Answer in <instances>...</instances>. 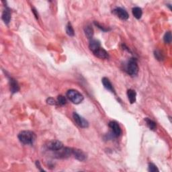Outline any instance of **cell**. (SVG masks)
<instances>
[{
	"mask_svg": "<svg viewBox=\"0 0 172 172\" xmlns=\"http://www.w3.org/2000/svg\"><path fill=\"white\" fill-rule=\"evenodd\" d=\"M18 139L24 145H33L36 140V134L33 131H23L18 134Z\"/></svg>",
	"mask_w": 172,
	"mask_h": 172,
	"instance_id": "obj_1",
	"label": "cell"
},
{
	"mask_svg": "<svg viewBox=\"0 0 172 172\" xmlns=\"http://www.w3.org/2000/svg\"><path fill=\"white\" fill-rule=\"evenodd\" d=\"M67 97L75 104H79L83 100V95L75 90H69L67 92Z\"/></svg>",
	"mask_w": 172,
	"mask_h": 172,
	"instance_id": "obj_2",
	"label": "cell"
},
{
	"mask_svg": "<svg viewBox=\"0 0 172 172\" xmlns=\"http://www.w3.org/2000/svg\"><path fill=\"white\" fill-rule=\"evenodd\" d=\"M126 71L130 75L135 76L139 72V66L136 59L131 58L128 62L126 66Z\"/></svg>",
	"mask_w": 172,
	"mask_h": 172,
	"instance_id": "obj_3",
	"label": "cell"
},
{
	"mask_svg": "<svg viewBox=\"0 0 172 172\" xmlns=\"http://www.w3.org/2000/svg\"><path fill=\"white\" fill-rule=\"evenodd\" d=\"M73 118L74 119L75 123L77 124L79 126L82 128H87L89 126V123L85 119H83V117L80 116L77 113L73 112Z\"/></svg>",
	"mask_w": 172,
	"mask_h": 172,
	"instance_id": "obj_4",
	"label": "cell"
},
{
	"mask_svg": "<svg viewBox=\"0 0 172 172\" xmlns=\"http://www.w3.org/2000/svg\"><path fill=\"white\" fill-rule=\"evenodd\" d=\"M109 127L111 129L112 134L114 137H118L121 134V129L119 123L116 121H111L109 122Z\"/></svg>",
	"mask_w": 172,
	"mask_h": 172,
	"instance_id": "obj_5",
	"label": "cell"
},
{
	"mask_svg": "<svg viewBox=\"0 0 172 172\" xmlns=\"http://www.w3.org/2000/svg\"><path fill=\"white\" fill-rule=\"evenodd\" d=\"M113 13L122 20H126L129 18L128 12L122 8H116V9H114L113 10Z\"/></svg>",
	"mask_w": 172,
	"mask_h": 172,
	"instance_id": "obj_6",
	"label": "cell"
},
{
	"mask_svg": "<svg viewBox=\"0 0 172 172\" xmlns=\"http://www.w3.org/2000/svg\"><path fill=\"white\" fill-rule=\"evenodd\" d=\"M46 147L48 149L52 150V151H58V150L63 148V144L57 140H53V141L48 142Z\"/></svg>",
	"mask_w": 172,
	"mask_h": 172,
	"instance_id": "obj_7",
	"label": "cell"
},
{
	"mask_svg": "<svg viewBox=\"0 0 172 172\" xmlns=\"http://www.w3.org/2000/svg\"><path fill=\"white\" fill-rule=\"evenodd\" d=\"M72 155L74 156L76 159L80 161H85L86 159V155L84 153V152H83L80 149H73Z\"/></svg>",
	"mask_w": 172,
	"mask_h": 172,
	"instance_id": "obj_8",
	"label": "cell"
},
{
	"mask_svg": "<svg viewBox=\"0 0 172 172\" xmlns=\"http://www.w3.org/2000/svg\"><path fill=\"white\" fill-rule=\"evenodd\" d=\"M93 53L98 58L102 59H106L109 57L108 53L107 51L102 47H100L96 51H95Z\"/></svg>",
	"mask_w": 172,
	"mask_h": 172,
	"instance_id": "obj_9",
	"label": "cell"
},
{
	"mask_svg": "<svg viewBox=\"0 0 172 172\" xmlns=\"http://www.w3.org/2000/svg\"><path fill=\"white\" fill-rule=\"evenodd\" d=\"M102 82L106 89L112 93H115V90L114 89V87H113L112 83L110 82V81L109 80V79H108L107 77H104L102 79Z\"/></svg>",
	"mask_w": 172,
	"mask_h": 172,
	"instance_id": "obj_10",
	"label": "cell"
},
{
	"mask_svg": "<svg viewBox=\"0 0 172 172\" xmlns=\"http://www.w3.org/2000/svg\"><path fill=\"white\" fill-rule=\"evenodd\" d=\"M100 47H101V45H100V42L99 40H96V39H92L90 40L89 48L92 53H94L95 51H96Z\"/></svg>",
	"mask_w": 172,
	"mask_h": 172,
	"instance_id": "obj_11",
	"label": "cell"
},
{
	"mask_svg": "<svg viewBox=\"0 0 172 172\" xmlns=\"http://www.w3.org/2000/svg\"><path fill=\"white\" fill-rule=\"evenodd\" d=\"M2 20H3L5 24H8L11 20V11L10 9L6 8V9L3 12L2 14Z\"/></svg>",
	"mask_w": 172,
	"mask_h": 172,
	"instance_id": "obj_12",
	"label": "cell"
},
{
	"mask_svg": "<svg viewBox=\"0 0 172 172\" xmlns=\"http://www.w3.org/2000/svg\"><path fill=\"white\" fill-rule=\"evenodd\" d=\"M9 85H10L11 92L12 93H13V94L18 92L20 90L18 82H16V79H14L13 78L9 79Z\"/></svg>",
	"mask_w": 172,
	"mask_h": 172,
	"instance_id": "obj_13",
	"label": "cell"
},
{
	"mask_svg": "<svg viewBox=\"0 0 172 172\" xmlns=\"http://www.w3.org/2000/svg\"><path fill=\"white\" fill-rule=\"evenodd\" d=\"M127 96L131 104H134L136 102L137 93L133 90H129L127 91Z\"/></svg>",
	"mask_w": 172,
	"mask_h": 172,
	"instance_id": "obj_14",
	"label": "cell"
},
{
	"mask_svg": "<svg viewBox=\"0 0 172 172\" xmlns=\"http://www.w3.org/2000/svg\"><path fill=\"white\" fill-rule=\"evenodd\" d=\"M84 32H85V36H87V38L88 39L92 40L93 38V36H94V29H93L92 27L90 25L86 26L84 28Z\"/></svg>",
	"mask_w": 172,
	"mask_h": 172,
	"instance_id": "obj_15",
	"label": "cell"
},
{
	"mask_svg": "<svg viewBox=\"0 0 172 172\" xmlns=\"http://www.w3.org/2000/svg\"><path fill=\"white\" fill-rule=\"evenodd\" d=\"M132 14H133L135 18L139 20L141 18V16L142 15V11L141 8H139V7H135V8H132Z\"/></svg>",
	"mask_w": 172,
	"mask_h": 172,
	"instance_id": "obj_16",
	"label": "cell"
},
{
	"mask_svg": "<svg viewBox=\"0 0 172 172\" xmlns=\"http://www.w3.org/2000/svg\"><path fill=\"white\" fill-rule=\"evenodd\" d=\"M145 121L147 126H148L150 129L152 130V131H155V130L156 129L157 124L153 120L149 119V118H145Z\"/></svg>",
	"mask_w": 172,
	"mask_h": 172,
	"instance_id": "obj_17",
	"label": "cell"
},
{
	"mask_svg": "<svg viewBox=\"0 0 172 172\" xmlns=\"http://www.w3.org/2000/svg\"><path fill=\"white\" fill-rule=\"evenodd\" d=\"M66 33L70 36H73L75 35L74 30H73V26H71V24L69 22L68 23L67 26H66Z\"/></svg>",
	"mask_w": 172,
	"mask_h": 172,
	"instance_id": "obj_18",
	"label": "cell"
},
{
	"mask_svg": "<svg viewBox=\"0 0 172 172\" xmlns=\"http://www.w3.org/2000/svg\"><path fill=\"white\" fill-rule=\"evenodd\" d=\"M163 40L165 43L169 44L171 42V32H167L163 36Z\"/></svg>",
	"mask_w": 172,
	"mask_h": 172,
	"instance_id": "obj_19",
	"label": "cell"
},
{
	"mask_svg": "<svg viewBox=\"0 0 172 172\" xmlns=\"http://www.w3.org/2000/svg\"><path fill=\"white\" fill-rule=\"evenodd\" d=\"M154 55L155 56V58L157 59V60H159V61H162V60H163V59H164V56H163V55L161 53V51H159L158 50H157V51H155V52H154Z\"/></svg>",
	"mask_w": 172,
	"mask_h": 172,
	"instance_id": "obj_20",
	"label": "cell"
},
{
	"mask_svg": "<svg viewBox=\"0 0 172 172\" xmlns=\"http://www.w3.org/2000/svg\"><path fill=\"white\" fill-rule=\"evenodd\" d=\"M57 103L59 105L63 106L67 103V100H66V98L63 96V95H59L57 98Z\"/></svg>",
	"mask_w": 172,
	"mask_h": 172,
	"instance_id": "obj_21",
	"label": "cell"
},
{
	"mask_svg": "<svg viewBox=\"0 0 172 172\" xmlns=\"http://www.w3.org/2000/svg\"><path fill=\"white\" fill-rule=\"evenodd\" d=\"M148 170L149 171L151 172H155V171H159V169H157V166L155 165L153 163H149V168H148Z\"/></svg>",
	"mask_w": 172,
	"mask_h": 172,
	"instance_id": "obj_22",
	"label": "cell"
},
{
	"mask_svg": "<svg viewBox=\"0 0 172 172\" xmlns=\"http://www.w3.org/2000/svg\"><path fill=\"white\" fill-rule=\"evenodd\" d=\"M46 102H47V103L48 104H50V105H53V106H56V105H57L58 103L56 102L55 100L53 99V98H49L47 99V100H46Z\"/></svg>",
	"mask_w": 172,
	"mask_h": 172,
	"instance_id": "obj_23",
	"label": "cell"
},
{
	"mask_svg": "<svg viewBox=\"0 0 172 172\" xmlns=\"http://www.w3.org/2000/svg\"><path fill=\"white\" fill-rule=\"evenodd\" d=\"M95 25L97 27H98V28H99L100 29H101V30H102V31H104V32H106V31H108V29H106L104 27H103V26H102L101 25H100V24H99L98 23H97L96 22H95Z\"/></svg>",
	"mask_w": 172,
	"mask_h": 172,
	"instance_id": "obj_24",
	"label": "cell"
},
{
	"mask_svg": "<svg viewBox=\"0 0 172 172\" xmlns=\"http://www.w3.org/2000/svg\"><path fill=\"white\" fill-rule=\"evenodd\" d=\"M36 165L37 166V168L39 169V170L42 171H45V170H43V169H41V167H40V162L38 161H36Z\"/></svg>",
	"mask_w": 172,
	"mask_h": 172,
	"instance_id": "obj_25",
	"label": "cell"
},
{
	"mask_svg": "<svg viewBox=\"0 0 172 172\" xmlns=\"http://www.w3.org/2000/svg\"><path fill=\"white\" fill-rule=\"evenodd\" d=\"M33 12L34 13V16H35L36 18V19H38V14L37 12H36V10L35 9H33Z\"/></svg>",
	"mask_w": 172,
	"mask_h": 172,
	"instance_id": "obj_26",
	"label": "cell"
}]
</instances>
